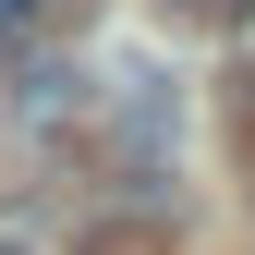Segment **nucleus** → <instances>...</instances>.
I'll list each match as a JSON object with an SVG mask.
<instances>
[{
  "label": "nucleus",
  "instance_id": "2",
  "mask_svg": "<svg viewBox=\"0 0 255 255\" xmlns=\"http://www.w3.org/2000/svg\"><path fill=\"white\" fill-rule=\"evenodd\" d=\"M231 98H243V146H255V12H243V49H231Z\"/></svg>",
  "mask_w": 255,
  "mask_h": 255
},
{
  "label": "nucleus",
  "instance_id": "4",
  "mask_svg": "<svg viewBox=\"0 0 255 255\" xmlns=\"http://www.w3.org/2000/svg\"><path fill=\"white\" fill-rule=\"evenodd\" d=\"M0 255H37V243H12V231H0Z\"/></svg>",
  "mask_w": 255,
  "mask_h": 255
},
{
  "label": "nucleus",
  "instance_id": "3",
  "mask_svg": "<svg viewBox=\"0 0 255 255\" xmlns=\"http://www.w3.org/2000/svg\"><path fill=\"white\" fill-rule=\"evenodd\" d=\"M182 12H243V0H182Z\"/></svg>",
  "mask_w": 255,
  "mask_h": 255
},
{
  "label": "nucleus",
  "instance_id": "1",
  "mask_svg": "<svg viewBox=\"0 0 255 255\" xmlns=\"http://www.w3.org/2000/svg\"><path fill=\"white\" fill-rule=\"evenodd\" d=\"M61 24H85V0H0V61H37Z\"/></svg>",
  "mask_w": 255,
  "mask_h": 255
}]
</instances>
